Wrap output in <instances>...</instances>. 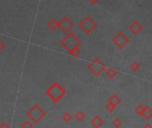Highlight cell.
Masks as SVG:
<instances>
[{
    "label": "cell",
    "instance_id": "7c38bea8",
    "mask_svg": "<svg viewBox=\"0 0 152 128\" xmlns=\"http://www.w3.org/2000/svg\"><path fill=\"white\" fill-rule=\"evenodd\" d=\"M107 102L111 103L113 106H115V107L116 108V107L121 103V99H120V97H119L116 93H115V94H113V95H111V96L109 97Z\"/></svg>",
    "mask_w": 152,
    "mask_h": 128
},
{
    "label": "cell",
    "instance_id": "2e32d148",
    "mask_svg": "<svg viewBox=\"0 0 152 128\" xmlns=\"http://www.w3.org/2000/svg\"><path fill=\"white\" fill-rule=\"evenodd\" d=\"M74 117H75V119L77 120V121H83V120H84V118H85V113L83 112V111H82V110H79V111H77L75 113V115H74Z\"/></svg>",
    "mask_w": 152,
    "mask_h": 128
},
{
    "label": "cell",
    "instance_id": "5b68a950",
    "mask_svg": "<svg viewBox=\"0 0 152 128\" xmlns=\"http://www.w3.org/2000/svg\"><path fill=\"white\" fill-rule=\"evenodd\" d=\"M114 45L119 48V49H124L129 43H130V39L128 38V36L123 32V31H118L114 37H113V39H112Z\"/></svg>",
    "mask_w": 152,
    "mask_h": 128
},
{
    "label": "cell",
    "instance_id": "8fae6325",
    "mask_svg": "<svg viewBox=\"0 0 152 128\" xmlns=\"http://www.w3.org/2000/svg\"><path fill=\"white\" fill-rule=\"evenodd\" d=\"M105 74H106L107 77H108L110 79H114L118 75V71L115 68H114L113 67H110L105 70Z\"/></svg>",
    "mask_w": 152,
    "mask_h": 128
},
{
    "label": "cell",
    "instance_id": "52a82bcc",
    "mask_svg": "<svg viewBox=\"0 0 152 128\" xmlns=\"http://www.w3.org/2000/svg\"><path fill=\"white\" fill-rule=\"evenodd\" d=\"M29 116L31 117V119L34 121V122H39L44 116H45V112L38 106V105H35L29 112Z\"/></svg>",
    "mask_w": 152,
    "mask_h": 128
},
{
    "label": "cell",
    "instance_id": "e0dca14e",
    "mask_svg": "<svg viewBox=\"0 0 152 128\" xmlns=\"http://www.w3.org/2000/svg\"><path fill=\"white\" fill-rule=\"evenodd\" d=\"M72 116L71 113H69V112H65V113H64V114L62 115V119H63V121L65 122V123H69V122L72 120Z\"/></svg>",
    "mask_w": 152,
    "mask_h": 128
},
{
    "label": "cell",
    "instance_id": "4fadbf2b",
    "mask_svg": "<svg viewBox=\"0 0 152 128\" xmlns=\"http://www.w3.org/2000/svg\"><path fill=\"white\" fill-rule=\"evenodd\" d=\"M142 116L144 117L145 120H149L152 117V108L149 106H145Z\"/></svg>",
    "mask_w": 152,
    "mask_h": 128
},
{
    "label": "cell",
    "instance_id": "30bf717a",
    "mask_svg": "<svg viewBox=\"0 0 152 128\" xmlns=\"http://www.w3.org/2000/svg\"><path fill=\"white\" fill-rule=\"evenodd\" d=\"M47 26L51 31H56V29H59V21L56 18H51L47 23Z\"/></svg>",
    "mask_w": 152,
    "mask_h": 128
},
{
    "label": "cell",
    "instance_id": "d6986e66",
    "mask_svg": "<svg viewBox=\"0 0 152 128\" xmlns=\"http://www.w3.org/2000/svg\"><path fill=\"white\" fill-rule=\"evenodd\" d=\"M105 108H106V110H107V112H109V113L114 112V111H115V109L116 108L115 106H113V105H112L111 103H109V102H107V103L106 104Z\"/></svg>",
    "mask_w": 152,
    "mask_h": 128
},
{
    "label": "cell",
    "instance_id": "7a4b0ae2",
    "mask_svg": "<svg viewBox=\"0 0 152 128\" xmlns=\"http://www.w3.org/2000/svg\"><path fill=\"white\" fill-rule=\"evenodd\" d=\"M46 94L51 100H53L54 102H57L65 95V90L59 83L56 82L48 88V90L46 91Z\"/></svg>",
    "mask_w": 152,
    "mask_h": 128
},
{
    "label": "cell",
    "instance_id": "3957f363",
    "mask_svg": "<svg viewBox=\"0 0 152 128\" xmlns=\"http://www.w3.org/2000/svg\"><path fill=\"white\" fill-rule=\"evenodd\" d=\"M78 27L84 34L90 35L98 28V23L91 16H86L81 22H79Z\"/></svg>",
    "mask_w": 152,
    "mask_h": 128
},
{
    "label": "cell",
    "instance_id": "ac0fdd59",
    "mask_svg": "<svg viewBox=\"0 0 152 128\" xmlns=\"http://www.w3.org/2000/svg\"><path fill=\"white\" fill-rule=\"evenodd\" d=\"M122 124H123V122H122V120L119 117H115L113 120V122H112V124H113V126L115 128H119L122 125Z\"/></svg>",
    "mask_w": 152,
    "mask_h": 128
},
{
    "label": "cell",
    "instance_id": "9c48e42d",
    "mask_svg": "<svg viewBox=\"0 0 152 128\" xmlns=\"http://www.w3.org/2000/svg\"><path fill=\"white\" fill-rule=\"evenodd\" d=\"M91 125H92L94 128H100V127L103 125L104 122H103V119H102L100 116H95L94 117H92V118H91Z\"/></svg>",
    "mask_w": 152,
    "mask_h": 128
},
{
    "label": "cell",
    "instance_id": "5bb4252c",
    "mask_svg": "<svg viewBox=\"0 0 152 128\" xmlns=\"http://www.w3.org/2000/svg\"><path fill=\"white\" fill-rule=\"evenodd\" d=\"M129 68H130V70H131L132 72L136 73V72H138V71L140 69V64L139 62L134 61V62H132V63L130 64Z\"/></svg>",
    "mask_w": 152,
    "mask_h": 128
},
{
    "label": "cell",
    "instance_id": "277c9868",
    "mask_svg": "<svg viewBox=\"0 0 152 128\" xmlns=\"http://www.w3.org/2000/svg\"><path fill=\"white\" fill-rule=\"evenodd\" d=\"M87 69L94 75V76H99L103 72H105L106 65L105 63L99 57L93 58L87 66Z\"/></svg>",
    "mask_w": 152,
    "mask_h": 128
},
{
    "label": "cell",
    "instance_id": "ba28073f",
    "mask_svg": "<svg viewBox=\"0 0 152 128\" xmlns=\"http://www.w3.org/2000/svg\"><path fill=\"white\" fill-rule=\"evenodd\" d=\"M128 29L132 33V35L137 36L143 31V25L140 23V21L134 20L128 25Z\"/></svg>",
    "mask_w": 152,
    "mask_h": 128
},
{
    "label": "cell",
    "instance_id": "9a60e30c",
    "mask_svg": "<svg viewBox=\"0 0 152 128\" xmlns=\"http://www.w3.org/2000/svg\"><path fill=\"white\" fill-rule=\"evenodd\" d=\"M144 108H145V106L142 105V104H139L137 105V107L134 108V112L137 116H142L143 115V112H144Z\"/></svg>",
    "mask_w": 152,
    "mask_h": 128
},
{
    "label": "cell",
    "instance_id": "7402d4cb",
    "mask_svg": "<svg viewBox=\"0 0 152 128\" xmlns=\"http://www.w3.org/2000/svg\"><path fill=\"white\" fill-rule=\"evenodd\" d=\"M142 128H152V125H151L150 124L147 123V124H145L142 126Z\"/></svg>",
    "mask_w": 152,
    "mask_h": 128
},
{
    "label": "cell",
    "instance_id": "6da1fadb",
    "mask_svg": "<svg viewBox=\"0 0 152 128\" xmlns=\"http://www.w3.org/2000/svg\"><path fill=\"white\" fill-rule=\"evenodd\" d=\"M61 46L70 54L76 48H79L82 45V40L78 38V36L72 31L66 33V35L60 41Z\"/></svg>",
    "mask_w": 152,
    "mask_h": 128
},
{
    "label": "cell",
    "instance_id": "44dd1931",
    "mask_svg": "<svg viewBox=\"0 0 152 128\" xmlns=\"http://www.w3.org/2000/svg\"><path fill=\"white\" fill-rule=\"evenodd\" d=\"M88 1L91 4V5H93V6H95V5H97L100 0H88Z\"/></svg>",
    "mask_w": 152,
    "mask_h": 128
},
{
    "label": "cell",
    "instance_id": "8992f818",
    "mask_svg": "<svg viewBox=\"0 0 152 128\" xmlns=\"http://www.w3.org/2000/svg\"><path fill=\"white\" fill-rule=\"evenodd\" d=\"M74 27V23L67 16H63L59 20V29L64 33H68L72 31V29Z\"/></svg>",
    "mask_w": 152,
    "mask_h": 128
},
{
    "label": "cell",
    "instance_id": "ffe728a7",
    "mask_svg": "<svg viewBox=\"0 0 152 128\" xmlns=\"http://www.w3.org/2000/svg\"><path fill=\"white\" fill-rule=\"evenodd\" d=\"M5 48H6V44H5V42H4L2 39H0V51H2Z\"/></svg>",
    "mask_w": 152,
    "mask_h": 128
}]
</instances>
